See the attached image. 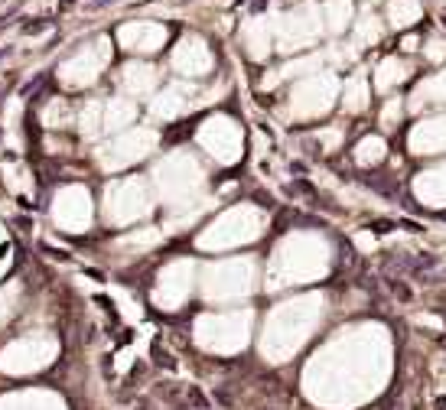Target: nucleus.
I'll use <instances>...</instances> for the list:
<instances>
[{
	"label": "nucleus",
	"instance_id": "obj_3",
	"mask_svg": "<svg viewBox=\"0 0 446 410\" xmlns=\"http://www.w3.org/2000/svg\"><path fill=\"white\" fill-rule=\"evenodd\" d=\"M433 410H446V397H443V394H440L437 401H433Z\"/></svg>",
	"mask_w": 446,
	"mask_h": 410
},
{
	"label": "nucleus",
	"instance_id": "obj_2",
	"mask_svg": "<svg viewBox=\"0 0 446 410\" xmlns=\"http://www.w3.org/2000/svg\"><path fill=\"white\" fill-rule=\"evenodd\" d=\"M387 287H391V290H394L397 296H401V300H411V290H407V287L401 284V280H387Z\"/></svg>",
	"mask_w": 446,
	"mask_h": 410
},
{
	"label": "nucleus",
	"instance_id": "obj_4",
	"mask_svg": "<svg viewBox=\"0 0 446 410\" xmlns=\"http://www.w3.org/2000/svg\"><path fill=\"white\" fill-rule=\"evenodd\" d=\"M443 351H446V339H443Z\"/></svg>",
	"mask_w": 446,
	"mask_h": 410
},
{
	"label": "nucleus",
	"instance_id": "obj_1",
	"mask_svg": "<svg viewBox=\"0 0 446 410\" xmlns=\"http://www.w3.org/2000/svg\"><path fill=\"white\" fill-rule=\"evenodd\" d=\"M362 183L371 186L375 193H385V195H397V183L391 179L387 173H365L362 176Z\"/></svg>",
	"mask_w": 446,
	"mask_h": 410
}]
</instances>
